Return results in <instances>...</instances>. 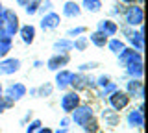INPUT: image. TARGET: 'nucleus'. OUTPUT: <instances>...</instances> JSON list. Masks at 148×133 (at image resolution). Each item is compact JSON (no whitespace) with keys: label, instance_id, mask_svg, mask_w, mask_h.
<instances>
[{"label":"nucleus","instance_id":"nucleus-1","mask_svg":"<svg viewBox=\"0 0 148 133\" xmlns=\"http://www.w3.org/2000/svg\"><path fill=\"white\" fill-rule=\"evenodd\" d=\"M124 20L128 26H141L143 24V8L135 6V4H130L126 10L122 11Z\"/></svg>","mask_w":148,"mask_h":133},{"label":"nucleus","instance_id":"nucleus-2","mask_svg":"<svg viewBox=\"0 0 148 133\" xmlns=\"http://www.w3.org/2000/svg\"><path fill=\"white\" fill-rule=\"evenodd\" d=\"M59 22H61V17L56 11H48V13H45L43 20H41V26H43V30H54L59 26Z\"/></svg>","mask_w":148,"mask_h":133},{"label":"nucleus","instance_id":"nucleus-3","mask_svg":"<svg viewBox=\"0 0 148 133\" xmlns=\"http://www.w3.org/2000/svg\"><path fill=\"white\" fill-rule=\"evenodd\" d=\"M63 15L65 17H69V19H74V17H80V13H82V8L78 6L74 0H67V2L63 4Z\"/></svg>","mask_w":148,"mask_h":133},{"label":"nucleus","instance_id":"nucleus-4","mask_svg":"<svg viewBox=\"0 0 148 133\" xmlns=\"http://www.w3.org/2000/svg\"><path fill=\"white\" fill-rule=\"evenodd\" d=\"M98 30L104 31V33L109 37V35H115L119 31V26H117V22H113V20H109V19H104V20L98 22Z\"/></svg>","mask_w":148,"mask_h":133},{"label":"nucleus","instance_id":"nucleus-5","mask_svg":"<svg viewBox=\"0 0 148 133\" xmlns=\"http://www.w3.org/2000/svg\"><path fill=\"white\" fill-rule=\"evenodd\" d=\"M130 102V98H128V94H124V93H115L113 96H111V104H113V107L115 109H122V107H126Z\"/></svg>","mask_w":148,"mask_h":133},{"label":"nucleus","instance_id":"nucleus-6","mask_svg":"<svg viewBox=\"0 0 148 133\" xmlns=\"http://www.w3.org/2000/svg\"><path fill=\"white\" fill-rule=\"evenodd\" d=\"M21 37H22V41H24L26 44H32L34 39H35V28L32 24L22 26V28H21Z\"/></svg>","mask_w":148,"mask_h":133},{"label":"nucleus","instance_id":"nucleus-7","mask_svg":"<svg viewBox=\"0 0 148 133\" xmlns=\"http://www.w3.org/2000/svg\"><path fill=\"white\" fill-rule=\"evenodd\" d=\"M78 102H80L78 94H65L63 100H61V105H63L65 111H72V109L78 105Z\"/></svg>","mask_w":148,"mask_h":133},{"label":"nucleus","instance_id":"nucleus-8","mask_svg":"<svg viewBox=\"0 0 148 133\" xmlns=\"http://www.w3.org/2000/svg\"><path fill=\"white\" fill-rule=\"evenodd\" d=\"M82 8L89 13H98L102 8H104V4H102V0H83Z\"/></svg>","mask_w":148,"mask_h":133},{"label":"nucleus","instance_id":"nucleus-9","mask_svg":"<svg viewBox=\"0 0 148 133\" xmlns=\"http://www.w3.org/2000/svg\"><path fill=\"white\" fill-rule=\"evenodd\" d=\"M91 43L96 44V46H106V44H108V35H106L104 31L96 30L95 33H91Z\"/></svg>","mask_w":148,"mask_h":133},{"label":"nucleus","instance_id":"nucleus-10","mask_svg":"<svg viewBox=\"0 0 148 133\" xmlns=\"http://www.w3.org/2000/svg\"><path fill=\"white\" fill-rule=\"evenodd\" d=\"M41 2H43V0H30V2L26 4V13L28 15H35L37 11H39V6H41Z\"/></svg>","mask_w":148,"mask_h":133},{"label":"nucleus","instance_id":"nucleus-11","mask_svg":"<svg viewBox=\"0 0 148 133\" xmlns=\"http://www.w3.org/2000/svg\"><path fill=\"white\" fill-rule=\"evenodd\" d=\"M109 46H111V50H113V52H117V54L124 52V43H122V41H119V39H111Z\"/></svg>","mask_w":148,"mask_h":133},{"label":"nucleus","instance_id":"nucleus-12","mask_svg":"<svg viewBox=\"0 0 148 133\" xmlns=\"http://www.w3.org/2000/svg\"><path fill=\"white\" fill-rule=\"evenodd\" d=\"M83 31H85V28H83V26H80V28L69 30V35H80V33H83Z\"/></svg>","mask_w":148,"mask_h":133},{"label":"nucleus","instance_id":"nucleus-13","mask_svg":"<svg viewBox=\"0 0 148 133\" xmlns=\"http://www.w3.org/2000/svg\"><path fill=\"white\" fill-rule=\"evenodd\" d=\"M120 4H126V6H130V4H135L137 0H119Z\"/></svg>","mask_w":148,"mask_h":133},{"label":"nucleus","instance_id":"nucleus-14","mask_svg":"<svg viewBox=\"0 0 148 133\" xmlns=\"http://www.w3.org/2000/svg\"><path fill=\"white\" fill-rule=\"evenodd\" d=\"M28 2H30V0H17V4H18L21 8H26V4H28Z\"/></svg>","mask_w":148,"mask_h":133},{"label":"nucleus","instance_id":"nucleus-15","mask_svg":"<svg viewBox=\"0 0 148 133\" xmlns=\"http://www.w3.org/2000/svg\"><path fill=\"white\" fill-rule=\"evenodd\" d=\"M4 13V6H2V2H0V15Z\"/></svg>","mask_w":148,"mask_h":133},{"label":"nucleus","instance_id":"nucleus-16","mask_svg":"<svg viewBox=\"0 0 148 133\" xmlns=\"http://www.w3.org/2000/svg\"><path fill=\"white\" fill-rule=\"evenodd\" d=\"M41 133H52L50 130H41Z\"/></svg>","mask_w":148,"mask_h":133}]
</instances>
